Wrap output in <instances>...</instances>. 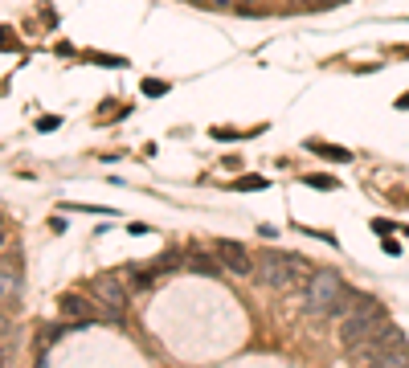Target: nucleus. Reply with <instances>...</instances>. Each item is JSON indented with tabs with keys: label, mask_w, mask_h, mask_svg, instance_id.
Segmentation results:
<instances>
[{
	"label": "nucleus",
	"mask_w": 409,
	"mask_h": 368,
	"mask_svg": "<svg viewBox=\"0 0 409 368\" xmlns=\"http://www.w3.org/2000/svg\"><path fill=\"white\" fill-rule=\"evenodd\" d=\"M303 299H307L311 315H340L344 299H348V286L340 283V274H331V270H315V274L307 278Z\"/></svg>",
	"instance_id": "f257e3e1"
},
{
	"label": "nucleus",
	"mask_w": 409,
	"mask_h": 368,
	"mask_svg": "<svg viewBox=\"0 0 409 368\" xmlns=\"http://www.w3.org/2000/svg\"><path fill=\"white\" fill-rule=\"evenodd\" d=\"M254 274H258L266 286H275V291H291V286L299 283L303 266H299V258H291V254L262 250L258 258H254Z\"/></svg>",
	"instance_id": "f03ea898"
},
{
	"label": "nucleus",
	"mask_w": 409,
	"mask_h": 368,
	"mask_svg": "<svg viewBox=\"0 0 409 368\" xmlns=\"http://www.w3.org/2000/svg\"><path fill=\"white\" fill-rule=\"evenodd\" d=\"M381 319H385V311L381 307H373V311H352V315H344L340 319V340H344V348L348 352H356L368 335L381 328Z\"/></svg>",
	"instance_id": "7ed1b4c3"
},
{
	"label": "nucleus",
	"mask_w": 409,
	"mask_h": 368,
	"mask_svg": "<svg viewBox=\"0 0 409 368\" xmlns=\"http://www.w3.org/2000/svg\"><path fill=\"white\" fill-rule=\"evenodd\" d=\"M86 295H95V299L111 311L115 323L123 319V307H127V286H123V278H119V274H95V278H90V286H86Z\"/></svg>",
	"instance_id": "20e7f679"
},
{
	"label": "nucleus",
	"mask_w": 409,
	"mask_h": 368,
	"mask_svg": "<svg viewBox=\"0 0 409 368\" xmlns=\"http://www.w3.org/2000/svg\"><path fill=\"white\" fill-rule=\"evenodd\" d=\"M393 348H405V335H401V328H393V323H381L352 356H360V360L368 364V360H376V356H385V352H393Z\"/></svg>",
	"instance_id": "39448f33"
},
{
	"label": "nucleus",
	"mask_w": 409,
	"mask_h": 368,
	"mask_svg": "<svg viewBox=\"0 0 409 368\" xmlns=\"http://www.w3.org/2000/svg\"><path fill=\"white\" fill-rule=\"evenodd\" d=\"M62 315L74 319V323H98V319H111V311H95V295H78V291H70L62 295ZM115 323V319H111Z\"/></svg>",
	"instance_id": "423d86ee"
},
{
	"label": "nucleus",
	"mask_w": 409,
	"mask_h": 368,
	"mask_svg": "<svg viewBox=\"0 0 409 368\" xmlns=\"http://www.w3.org/2000/svg\"><path fill=\"white\" fill-rule=\"evenodd\" d=\"M213 254H217V262H221L229 274H238V278L254 274V258H250L238 242H217V246H213Z\"/></svg>",
	"instance_id": "0eeeda50"
},
{
	"label": "nucleus",
	"mask_w": 409,
	"mask_h": 368,
	"mask_svg": "<svg viewBox=\"0 0 409 368\" xmlns=\"http://www.w3.org/2000/svg\"><path fill=\"white\" fill-rule=\"evenodd\" d=\"M184 262H188V270H193V274H201V278H217V274L225 270V266H221V262H217V254H205V250L188 254Z\"/></svg>",
	"instance_id": "6e6552de"
},
{
	"label": "nucleus",
	"mask_w": 409,
	"mask_h": 368,
	"mask_svg": "<svg viewBox=\"0 0 409 368\" xmlns=\"http://www.w3.org/2000/svg\"><path fill=\"white\" fill-rule=\"evenodd\" d=\"M368 368H409V344L405 348L385 352V356H376V360H368Z\"/></svg>",
	"instance_id": "1a4fd4ad"
},
{
	"label": "nucleus",
	"mask_w": 409,
	"mask_h": 368,
	"mask_svg": "<svg viewBox=\"0 0 409 368\" xmlns=\"http://www.w3.org/2000/svg\"><path fill=\"white\" fill-rule=\"evenodd\" d=\"M164 278V270L156 266V262H152V266H135V274H131V286H135V291H147V286H156Z\"/></svg>",
	"instance_id": "9d476101"
},
{
	"label": "nucleus",
	"mask_w": 409,
	"mask_h": 368,
	"mask_svg": "<svg viewBox=\"0 0 409 368\" xmlns=\"http://www.w3.org/2000/svg\"><path fill=\"white\" fill-rule=\"evenodd\" d=\"M311 151H319V156H327V160H344V164L352 160V156H348L344 148H327V144H311Z\"/></svg>",
	"instance_id": "9b49d317"
},
{
	"label": "nucleus",
	"mask_w": 409,
	"mask_h": 368,
	"mask_svg": "<svg viewBox=\"0 0 409 368\" xmlns=\"http://www.w3.org/2000/svg\"><path fill=\"white\" fill-rule=\"evenodd\" d=\"M0 50H16V45H13V29H9V25L0 29Z\"/></svg>",
	"instance_id": "f8f14e48"
},
{
	"label": "nucleus",
	"mask_w": 409,
	"mask_h": 368,
	"mask_svg": "<svg viewBox=\"0 0 409 368\" xmlns=\"http://www.w3.org/2000/svg\"><path fill=\"white\" fill-rule=\"evenodd\" d=\"M164 90H168L164 82H144V94H164Z\"/></svg>",
	"instance_id": "ddd939ff"
},
{
	"label": "nucleus",
	"mask_w": 409,
	"mask_h": 368,
	"mask_svg": "<svg viewBox=\"0 0 409 368\" xmlns=\"http://www.w3.org/2000/svg\"><path fill=\"white\" fill-rule=\"evenodd\" d=\"M307 184H319V188H336V180H327V176H307Z\"/></svg>",
	"instance_id": "4468645a"
},
{
	"label": "nucleus",
	"mask_w": 409,
	"mask_h": 368,
	"mask_svg": "<svg viewBox=\"0 0 409 368\" xmlns=\"http://www.w3.org/2000/svg\"><path fill=\"white\" fill-rule=\"evenodd\" d=\"M238 188H266V180H258V176L254 180H238Z\"/></svg>",
	"instance_id": "2eb2a0df"
},
{
	"label": "nucleus",
	"mask_w": 409,
	"mask_h": 368,
	"mask_svg": "<svg viewBox=\"0 0 409 368\" xmlns=\"http://www.w3.org/2000/svg\"><path fill=\"white\" fill-rule=\"evenodd\" d=\"M209 4H217V9H233L238 0H209Z\"/></svg>",
	"instance_id": "dca6fc26"
},
{
	"label": "nucleus",
	"mask_w": 409,
	"mask_h": 368,
	"mask_svg": "<svg viewBox=\"0 0 409 368\" xmlns=\"http://www.w3.org/2000/svg\"><path fill=\"white\" fill-rule=\"evenodd\" d=\"M397 107H405V111H409V94H405V99H401V102H397Z\"/></svg>",
	"instance_id": "f3484780"
},
{
	"label": "nucleus",
	"mask_w": 409,
	"mask_h": 368,
	"mask_svg": "<svg viewBox=\"0 0 409 368\" xmlns=\"http://www.w3.org/2000/svg\"><path fill=\"white\" fill-rule=\"evenodd\" d=\"M294 4H315V0H294Z\"/></svg>",
	"instance_id": "a211bd4d"
},
{
	"label": "nucleus",
	"mask_w": 409,
	"mask_h": 368,
	"mask_svg": "<svg viewBox=\"0 0 409 368\" xmlns=\"http://www.w3.org/2000/svg\"><path fill=\"white\" fill-rule=\"evenodd\" d=\"M0 246H4V225H0Z\"/></svg>",
	"instance_id": "6ab92c4d"
}]
</instances>
